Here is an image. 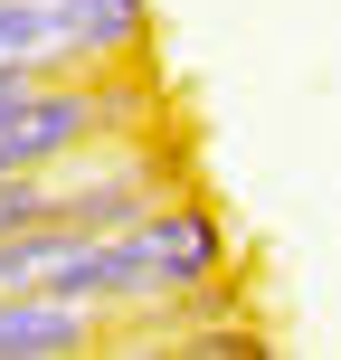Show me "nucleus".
Wrapping results in <instances>:
<instances>
[{"label":"nucleus","instance_id":"nucleus-2","mask_svg":"<svg viewBox=\"0 0 341 360\" xmlns=\"http://www.w3.org/2000/svg\"><path fill=\"white\" fill-rule=\"evenodd\" d=\"M152 57V0H0V76H95Z\"/></svg>","mask_w":341,"mask_h":360},{"label":"nucleus","instance_id":"nucleus-4","mask_svg":"<svg viewBox=\"0 0 341 360\" xmlns=\"http://www.w3.org/2000/svg\"><path fill=\"white\" fill-rule=\"evenodd\" d=\"M19 228H48V190L38 180H0V237H19Z\"/></svg>","mask_w":341,"mask_h":360},{"label":"nucleus","instance_id":"nucleus-3","mask_svg":"<svg viewBox=\"0 0 341 360\" xmlns=\"http://www.w3.org/2000/svg\"><path fill=\"white\" fill-rule=\"evenodd\" d=\"M105 351V313L57 304V294H0V360H76Z\"/></svg>","mask_w":341,"mask_h":360},{"label":"nucleus","instance_id":"nucleus-1","mask_svg":"<svg viewBox=\"0 0 341 360\" xmlns=\"http://www.w3.org/2000/svg\"><path fill=\"white\" fill-rule=\"evenodd\" d=\"M209 285H228V228L190 190L152 199V209L114 218V228H57L48 266H38V294L86 304L105 323L114 313H171Z\"/></svg>","mask_w":341,"mask_h":360}]
</instances>
